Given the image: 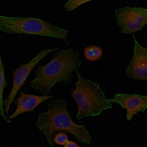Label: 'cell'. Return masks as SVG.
Returning <instances> with one entry per match:
<instances>
[{"label":"cell","instance_id":"obj_1","mask_svg":"<svg viewBox=\"0 0 147 147\" xmlns=\"http://www.w3.org/2000/svg\"><path fill=\"white\" fill-rule=\"evenodd\" d=\"M81 65L79 52L75 49L60 51L48 63L37 66L34 71L35 78L28 82V86L48 96L55 84L71 81L72 72Z\"/></svg>","mask_w":147,"mask_h":147},{"label":"cell","instance_id":"obj_2","mask_svg":"<svg viewBox=\"0 0 147 147\" xmlns=\"http://www.w3.org/2000/svg\"><path fill=\"white\" fill-rule=\"evenodd\" d=\"M47 107V112L39 115L35 126L45 136L50 146H54L53 134L57 131L72 134L79 142L90 143L92 137L86 127L78 125L72 120L67 110L66 100L55 99L49 103Z\"/></svg>","mask_w":147,"mask_h":147},{"label":"cell","instance_id":"obj_3","mask_svg":"<svg viewBox=\"0 0 147 147\" xmlns=\"http://www.w3.org/2000/svg\"><path fill=\"white\" fill-rule=\"evenodd\" d=\"M76 72L78 77V82L75 83L76 89L71 91V95L78 108L77 119L98 116L105 110L112 109V103L105 97L100 85L85 79L77 70Z\"/></svg>","mask_w":147,"mask_h":147},{"label":"cell","instance_id":"obj_4","mask_svg":"<svg viewBox=\"0 0 147 147\" xmlns=\"http://www.w3.org/2000/svg\"><path fill=\"white\" fill-rule=\"evenodd\" d=\"M0 30L9 34H33L60 39L67 44L69 31L35 17L0 16Z\"/></svg>","mask_w":147,"mask_h":147},{"label":"cell","instance_id":"obj_5","mask_svg":"<svg viewBox=\"0 0 147 147\" xmlns=\"http://www.w3.org/2000/svg\"><path fill=\"white\" fill-rule=\"evenodd\" d=\"M117 24L122 34H132L141 30L147 23V9L142 7H125L115 11Z\"/></svg>","mask_w":147,"mask_h":147},{"label":"cell","instance_id":"obj_6","mask_svg":"<svg viewBox=\"0 0 147 147\" xmlns=\"http://www.w3.org/2000/svg\"><path fill=\"white\" fill-rule=\"evenodd\" d=\"M59 50L58 48L54 49H44L40 52L39 54L34 57L30 62L26 64H23L20 65L13 72V85L11 90L7 99L3 102L4 110L5 113L7 115L11 104L14 102L15 97L21 88L26 81L27 78L30 75L33 69L37 65L40 60L43 59L46 55L55 51Z\"/></svg>","mask_w":147,"mask_h":147},{"label":"cell","instance_id":"obj_7","mask_svg":"<svg viewBox=\"0 0 147 147\" xmlns=\"http://www.w3.org/2000/svg\"><path fill=\"white\" fill-rule=\"evenodd\" d=\"M135 47L132 59L127 66L125 73L136 80H147V49L142 47L133 35Z\"/></svg>","mask_w":147,"mask_h":147},{"label":"cell","instance_id":"obj_8","mask_svg":"<svg viewBox=\"0 0 147 147\" xmlns=\"http://www.w3.org/2000/svg\"><path fill=\"white\" fill-rule=\"evenodd\" d=\"M111 103H118L127 110V118L130 121L135 114L144 112L147 108V96L137 94H117L113 99H109Z\"/></svg>","mask_w":147,"mask_h":147},{"label":"cell","instance_id":"obj_9","mask_svg":"<svg viewBox=\"0 0 147 147\" xmlns=\"http://www.w3.org/2000/svg\"><path fill=\"white\" fill-rule=\"evenodd\" d=\"M52 97L53 96H36L21 92L19 97L14 101L17 107L16 109L8 118L13 119L21 114L32 113L39 105Z\"/></svg>","mask_w":147,"mask_h":147},{"label":"cell","instance_id":"obj_10","mask_svg":"<svg viewBox=\"0 0 147 147\" xmlns=\"http://www.w3.org/2000/svg\"><path fill=\"white\" fill-rule=\"evenodd\" d=\"M8 83L5 80V70L3 67V62H2V59H0V114L3 117L4 120L6 122L10 124L11 122L5 116L4 113V107H3V91L5 87L7 86Z\"/></svg>","mask_w":147,"mask_h":147},{"label":"cell","instance_id":"obj_11","mask_svg":"<svg viewBox=\"0 0 147 147\" xmlns=\"http://www.w3.org/2000/svg\"><path fill=\"white\" fill-rule=\"evenodd\" d=\"M84 54L85 59L88 61L94 62L101 58L103 55V51L98 46H89L84 49Z\"/></svg>","mask_w":147,"mask_h":147},{"label":"cell","instance_id":"obj_12","mask_svg":"<svg viewBox=\"0 0 147 147\" xmlns=\"http://www.w3.org/2000/svg\"><path fill=\"white\" fill-rule=\"evenodd\" d=\"M91 0H70L64 5V8L67 11H71Z\"/></svg>","mask_w":147,"mask_h":147},{"label":"cell","instance_id":"obj_13","mask_svg":"<svg viewBox=\"0 0 147 147\" xmlns=\"http://www.w3.org/2000/svg\"><path fill=\"white\" fill-rule=\"evenodd\" d=\"M53 139L54 143L59 145L64 146L69 140L67 134L63 132H60L55 134Z\"/></svg>","mask_w":147,"mask_h":147},{"label":"cell","instance_id":"obj_14","mask_svg":"<svg viewBox=\"0 0 147 147\" xmlns=\"http://www.w3.org/2000/svg\"><path fill=\"white\" fill-rule=\"evenodd\" d=\"M64 147H80V146L78 145L76 142L68 140L64 146Z\"/></svg>","mask_w":147,"mask_h":147}]
</instances>
